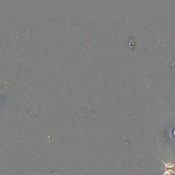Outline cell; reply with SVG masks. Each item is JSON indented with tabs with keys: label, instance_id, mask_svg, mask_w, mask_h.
Segmentation results:
<instances>
[{
	"label": "cell",
	"instance_id": "cell-1",
	"mask_svg": "<svg viewBox=\"0 0 175 175\" xmlns=\"http://www.w3.org/2000/svg\"><path fill=\"white\" fill-rule=\"evenodd\" d=\"M159 159H160V160H161V162H162L163 164L165 165V169H168V168L174 169V168H175V164H173L172 162H171L170 160V161H169V162L166 163V162H164L162 159H160V158H159Z\"/></svg>",
	"mask_w": 175,
	"mask_h": 175
},
{
	"label": "cell",
	"instance_id": "cell-2",
	"mask_svg": "<svg viewBox=\"0 0 175 175\" xmlns=\"http://www.w3.org/2000/svg\"><path fill=\"white\" fill-rule=\"evenodd\" d=\"M172 174L175 175V168L170 169V170H168V169H165L164 173L162 175H172Z\"/></svg>",
	"mask_w": 175,
	"mask_h": 175
}]
</instances>
